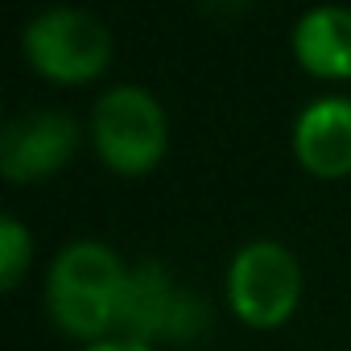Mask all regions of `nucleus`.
I'll use <instances>...</instances> for the list:
<instances>
[{
	"label": "nucleus",
	"instance_id": "obj_1",
	"mask_svg": "<svg viewBox=\"0 0 351 351\" xmlns=\"http://www.w3.org/2000/svg\"><path fill=\"white\" fill-rule=\"evenodd\" d=\"M132 306V273L116 248L99 240L66 244L46 273V314L58 335L79 343H108L124 330Z\"/></svg>",
	"mask_w": 351,
	"mask_h": 351
},
{
	"label": "nucleus",
	"instance_id": "obj_2",
	"mask_svg": "<svg viewBox=\"0 0 351 351\" xmlns=\"http://www.w3.org/2000/svg\"><path fill=\"white\" fill-rule=\"evenodd\" d=\"M91 145L99 161L120 178H145L153 173L169 149V120L153 91L136 83H120L99 95L91 112Z\"/></svg>",
	"mask_w": 351,
	"mask_h": 351
},
{
	"label": "nucleus",
	"instance_id": "obj_3",
	"mask_svg": "<svg viewBox=\"0 0 351 351\" xmlns=\"http://www.w3.org/2000/svg\"><path fill=\"white\" fill-rule=\"evenodd\" d=\"M21 54L34 66V75L62 87H83L108 71L112 34L99 17L83 9H46L25 25Z\"/></svg>",
	"mask_w": 351,
	"mask_h": 351
},
{
	"label": "nucleus",
	"instance_id": "obj_4",
	"mask_svg": "<svg viewBox=\"0 0 351 351\" xmlns=\"http://www.w3.org/2000/svg\"><path fill=\"white\" fill-rule=\"evenodd\" d=\"M228 306L252 330L285 326L302 306V265L277 240L244 244L228 265Z\"/></svg>",
	"mask_w": 351,
	"mask_h": 351
},
{
	"label": "nucleus",
	"instance_id": "obj_5",
	"mask_svg": "<svg viewBox=\"0 0 351 351\" xmlns=\"http://www.w3.org/2000/svg\"><path fill=\"white\" fill-rule=\"evenodd\" d=\"M79 124L66 112L42 108V112H25L17 120L5 124L0 132V173L17 186L29 182H46L75 157L79 149Z\"/></svg>",
	"mask_w": 351,
	"mask_h": 351
},
{
	"label": "nucleus",
	"instance_id": "obj_6",
	"mask_svg": "<svg viewBox=\"0 0 351 351\" xmlns=\"http://www.w3.org/2000/svg\"><path fill=\"white\" fill-rule=\"evenodd\" d=\"M293 157L306 173L326 182L351 178V99L322 95L293 120Z\"/></svg>",
	"mask_w": 351,
	"mask_h": 351
},
{
	"label": "nucleus",
	"instance_id": "obj_7",
	"mask_svg": "<svg viewBox=\"0 0 351 351\" xmlns=\"http://www.w3.org/2000/svg\"><path fill=\"white\" fill-rule=\"evenodd\" d=\"M293 58L314 79H351V9H310L293 25Z\"/></svg>",
	"mask_w": 351,
	"mask_h": 351
},
{
	"label": "nucleus",
	"instance_id": "obj_8",
	"mask_svg": "<svg viewBox=\"0 0 351 351\" xmlns=\"http://www.w3.org/2000/svg\"><path fill=\"white\" fill-rule=\"evenodd\" d=\"M29 261H34V236L25 232V223L17 215H5L0 219V285L17 289Z\"/></svg>",
	"mask_w": 351,
	"mask_h": 351
},
{
	"label": "nucleus",
	"instance_id": "obj_9",
	"mask_svg": "<svg viewBox=\"0 0 351 351\" xmlns=\"http://www.w3.org/2000/svg\"><path fill=\"white\" fill-rule=\"evenodd\" d=\"M83 351H153L149 343H132V339H108V343H91Z\"/></svg>",
	"mask_w": 351,
	"mask_h": 351
}]
</instances>
